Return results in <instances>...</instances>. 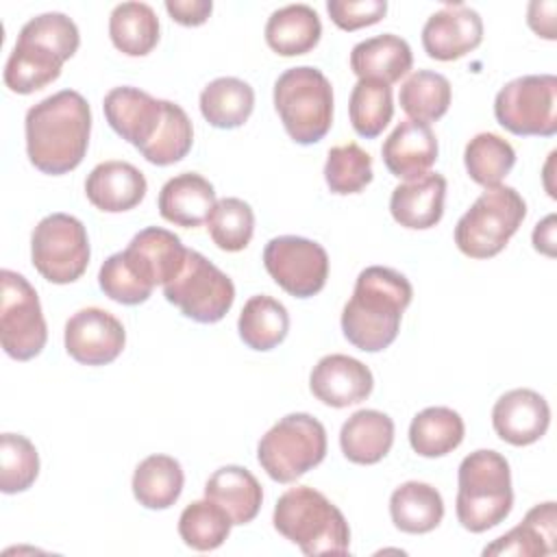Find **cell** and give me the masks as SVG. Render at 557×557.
<instances>
[{"mask_svg":"<svg viewBox=\"0 0 557 557\" xmlns=\"http://www.w3.org/2000/svg\"><path fill=\"white\" fill-rule=\"evenodd\" d=\"M65 350L83 366H107L120 357L126 344L122 322L100 309L85 307L65 322Z\"/></svg>","mask_w":557,"mask_h":557,"instance_id":"9a60e30c","label":"cell"},{"mask_svg":"<svg viewBox=\"0 0 557 557\" xmlns=\"http://www.w3.org/2000/svg\"><path fill=\"white\" fill-rule=\"evenodd\" d=\"M274 109L296 144H315L333 124L331 81L311 65L289 67L274 83Z\"/></svg>","mask_w":557,"mask_h":557,"instance_id":"8992f818","label":"cell"},{"mask_svg":"<svg viewBox=\"0 0 557 557\" xmlns=\"http://www.w3.org/2000/svg\"><path fill=\"white\" fill-rule=\"evenodd\" d=\"M527 215L524 198L509 185L485 189L455 226V244L470 259L496 257Z\"/></svg>","mask_w":557,"mask_h":557,"instance_id":"52a82bcc","label":"cell"},{"mask_svg":"<svg viewBox=\"0 0 557 557\" xmlns=\"http://www.w3.org/2000/svg\"><path fill=\"white\" fill-rule=\"evenodd\" d=\"M30 259L50 283L67 285L81 278L89 265V239L83 222L70 213L41 218L30 235Z\"/></svg>","mask_w":557,"mask_h":557,"instance_id":"9c48e42d","label":"cell"},{"mask_svg":"<svg viewBox=\"0 0 557 557\" xmlns=\"http://www.w3.org/2000/svg\"><path fill=\"white\" fill-rule=\"evenodd\" d=\"M215 202L218 200L213 185L196 172H183L172 176L161 187L157 200L161 218L185 228L207 224Z\"/></svg>","mask_w":557,"mask_h":557,"instance_id":"603a6c76","label":"cell"},{"mask_svg":"<svg viewBox=\"0 0 557 557\" xmlns=\"http://www.w3.org/2000/svg\"><path fill=\"white\" fill-rule=\"evenodd\" d=\"M413 65L409 44L392 33H383L359 41L350 50V70L359 81H379L392 85L400 81Z\"/></svg>","mask_w":557,"mask_h":557,"instance_id":"cb8c5ba5","label":"cell"},{"mask_svg":"<svg viewBox=\"0 0 557 557\" xmlns=\"http://www.w3.org/2000/svg\"><path fill=\"white\" fill-rule=\"evenodd\" d=\"M394 444V420L376 409L355 411L339 431V446L348 461L359 466L379 463Z\"/></svg>","mask_w":557,"mask_h":557,"instance_id":"d4e9b609","label":"cell"},{"mask_svg":"<svg viewBox=\"0 0 557 557\" xmlns=\"http://www.w3.org/2000/svg\"><path fill=\"white\" fill-rule=\"evenodd\" d=\"M463 420L450 407H426L409 424V444L420 457H444L463 442Z\"/></svg>","mask_w":557,"mask_h":557,"instance_id":"d6a6232c","label":"cell"},{"mask_svg":"<svg viewBox=\"0 0 557 557\" xmlns=\"http://www.w3.org/2000/svg\"><path fill=\"white\" fill-rule=\"evenodd\" d=\"M165 11L170 17L183 26H200L209 20L213 11L211 0H165Z\"/></svg>","mask_w":557,"mask_h":557,"instance_id":"f6af8a7d","label":"cell"},{"mask_svg":"<svg viewBox=\"0 0 557 557\" xmlns=\"http://www.w3.org/2000/svg\"><path fill=\"white\" fill-rule=\"evenodd\" d=\"M28 161L44 174H67L81 165L91 133V109L74 89H61L26 111Z\"/></svg>","mask_w":557,"mask_h":557,"instance_id":"6da1fadb","label":"cell"},{"mask_svg":"<svg viewBox=\"0 0 557 557\" xmlns=\"http://www.w3.org/2000/svg\"><path fill=\"white\" fill-rule=\"evenodd\" d=\"M263 265L274 283L289 296H315L329 278L326 250L307 237L281 235L265 244Z\"/></svg>","mask_w":557,"mask_h":557,"instance_id":"4fadbf2b","label":"cell"},{"mask_svg":"<svg viewBox=\"0 0 557 557\" xmlns=\"http://www.w3.org/2000/svg\"><path fill=\"white\" fill-rule=\"evenodd\" d=\"M533 246L546 257H555V215H546L533 228Z\"/></svg>","mask_w":557,"mask_h":557,"instance_id":"7dc6e473","label":"cell"},{"mask_svg":"<svg viewBox=\"0 0 557 557\" xmlns=\"http://www.w3.org/2000/svg\"><path fill=\"white\" fill-rule=\"evenodd\" d=\"M557 511L555 503H542L529 509L524 520L494 540L490 546L483 548V555H522V557H535V555H550L555 553L557 544Z\"/></svg>","mask_w":557,"mask_h":557,"instance_id":"4316f807","label":"cell"},{"mask_svg":"<svg viewBox=\"0 0 557 557\" xmlns=\"http://www.w3.org/2000/svg\"><path fill=\"white\" fill-rule=\"evenodd\" d=\"M255 109L252 87L235 76H220L200 91V113L215 128H239Z\"/></svg>","mask_w":557,"mask_h":557,"instance_id":"f546056e","label":"cell"},{"mask_svg":"<svg viewBox=\"0 0 557 557\" xmlns=\"http://www.w3.org/2000/svg\"><path fill=\"white\" fill-rule=\"evenodd\" d=\"M187 250L178 235L161 226H148L139 231L131 244L122 250L126 265L133 274L154 289L170 283L183 268Z\"/></svg>","mask_w":557,"mask_h":557,"instance_id":"2e32d148","label":"cell"},{"mask_svg":"<svg viewBox=\"0 0 557 557\" xmlns=\"http://www.w3.org/2000/svg\"><path fill=\"white\" fill-rule=\"evenodd\" d=\"M381 157L396 178L424 176L437 159V137L429 124L403 120L383 141Z\"/></svg>","mask_w":557,"mask_h":557,"instance_id":"ffe728a7","label":"cell"},{"mask_svg":"<svg viewBox=\"0 0 557 557\" xmlns=\"http://www.w3.org/2000/svg\"><path fill=\"white\" fill-rule=\"evenodd\" d=\"M322 35V22L309 4H287L265 22V41L281 57H298L311 52Z\"/></svg>","mask_w":557,"mask_h":557,"instance_id":"83f0119b","label":"cell"},{"mask_svg":"<svg viewBox=\"0 0 557 557\" xmlns=\"http://www.w3.org/2000/svg\"><path fill=\"white\" fill-rule=\"evenodd\" d=\"M146 189V176L128 161L98 163L85 181L87 200L104 213H122L137 207Z\"/></svg>","mask_w":557,"mask_h":557,"instance_id":"44dd1931","label":"cell"},{"mask_svg":"<svg viewBox=\"0 0 557 557\" xmlns=\"http://www.w3.org/2000/svg\"><path fill=\"white\" fill-rule=\"evenodd\" d=\"M492 424L503 442L511 446H529L546 433L550 424V407L542 394L518 387L494 403Z\"/></svg>","mask_w":557,"mask_h":557,"instance_id":"d6986e66","label":"cell"},{"mask_svg":"<svg viewBox=\"0 0 557 557\" xmlns=\"http://www.w3.org/2000/svg\"><path fill=\"white\" fill-rule=\"evenodd\" d=\"M494 115L513 135L553 137L557 133V76L527 74L509 81L496 94Z\"/></svg>","mask_w":557,"mask_h":557,"instance_id":"8fae6325","label":"cell"},{"mask_svg":"<svg viewBox=\"0 0 557 557\" xmlns=\"http://www.w3.org/2000/svg\"><path fill=\"white\" fill-rule=\"evenodd\" d=\"M109 37L126 57H146L159 41V17L146 2L115 4L109 15Z\"/></svg>","mask_w":557,"mask_h":557,"instance_id":"1f68e13d","label":"cell"},{"mask_svg":"<svg viewBox=\"0 0 557 557\" xmlns=\"http://www.w3.org/2000/svg\"><path fill=\"white\" fill-rule=\"evenodd\" d=\"M326 11L342 30H357L381 22L387 13L385 0H329Z\"/></svg>","mask_w":557,"mask_h":557,"instance_id":"ee69618b","label":"cell"},{"mask_svg":"<svg viewBox=\"0 0 557 557\" xmlns=\"http://www.w3.org/2000/svg\"><path fill=\"white\" fill-rule=\"evenodd\" d=\"M185 474L170 455H150L135 468L133 496L146 509H168L183 492Z\"/></svg>","mask_w":557,"mask_h":557,"instance_id":"4dcf8cb0","label":"cell"},{"mask_svg":"<svg viewBox=\"0 0 557 557\" xmlns=\"http://www.w3.org/2000/svg\"><path fill=\"white\" fill-rule=\"evenodd\" d=\"M555 11H557V4L553 0L544 2V0H533L529 4V11H527V22L529 26L544 39H555L557 37V30H555Z\"/></svg>","mask_w":557,"mask_h":557,"instance_id":"bcb514c9","label":"cell"},{"mask_svg":"<svg viewBox=\"0 0 557 557\" xmlns=\"http://www.w3.org/2000/svg\"><path fill=\"white\" fill-rule=\"evenodd\" d=\"M450 83L444 74L431 70L413 72L400 87V109L416 122H435L450 107Z\"/></svg>","mask_w":557,"mask_h":557,"instance_id":"e575fe53","label":"cell"},{"mask_svg":"<svg viewBox=\"0 0 557 557\" xmlns=\"http://www.w3.org/2000/svg\"><path fill=\"white\" fill-rule=\"evenodd\" d=\"M411 298L413 287L405 274L383 265L361 270L342 311L344 337L363 352L385 350L398 337Z\"/></svg>","mask_w":557,"mask_h":557,"instance_id":"7a4b0ae2","label":"cell"},{"mask_svg":"<svg viewBox=\"0 0 557 557\" xmlns=\"http://www.w3.org/2000/svg\"><path fill=\"white\" fill-rule=\"evenodd\" d=\"M272 522L305 555H346L350 548V529L344 513L309 485H296L281 494Z\"/></svg>","mask_w":557,"mask_h":557,"instance_id":"277c9868","label":"cell"},{"mask_svg":"<svg viewBox=\"0 0 557 557\" xmlns=\"http://www.w3.org/2000/svg\"><path fill=\"white\" fill-rule=\"evenodd\" d=\"M374 379L366 363L355 357L333 352L322 357L309 376L311 394L335 409H344L366 400L372 394Z\"/></svg>","mask_w":557,"mask_h":557,"instance_id":"ac0fdd59","label":"cell"},{"mask_svg":"<svg viewBox=\"0 0 557 557\" xmlns=\"http://www.w3.org/2000/svg\"><path fill=\"white\" fill-rule=\"evenodd\" d=\"M194 144V126L187 117L185 109L170 100L168 104V117L154 137V141L141 152L146 161L154 165H172L187 157Z\"/></svg>","mask_w":557,"mask_h":557,"instance_id":"b9f144b4","label":"cell"},{"mask_svg":"<svg viewBox=\"0 0 557 557\" xmlns=\"http://www.w3.org/2000/svg\"><path fill=\"white\" fill-rule=\"evenodd\" d=\"M324 181L333 194H359L372 181V157L355 141L333 146L326 154Z\"/></svg>","mask_w":557,"mask_h":557,"instance_id":"ab89813d","label":"cell"},{"mask_svg":"<svg viewBox=\"0 0 557 557\" xmlns=\"http://www.w3.org/2000/svg\"><path fill=\"white\" fill-rule=\"evenodd\" d=\"M205 498L220 505L233 524H248L261 509L263 490L250 470L242 466H222L207 479Z\"/></svg>","mask_w":557,"mask_h":557,"instance_id":"484cf974","label":"cell"},{"mask_svg":"<svg viewBox=\"0 0 557 557\" xmlns=\"http://www.w3.org/2000/svg\"><path fill=\"white\" fill-rule=\"evenodd\" d=\"M237 331L248 348L272 350L287 337L289 313L276 298L259 294L246 300L237 320Z\"/></svg>","mask_w":557,"mask_h":557,"instance_id":"836d02e7","label":"cell"},{"mask_svg":"<svg viewBox=\"0 0 557 557\" xmlns=\"http://www.w3.org/2000/svg\"><path fill=\"white\" fill-rule=\"evenodd\" d=\"M233 527L228 513L213 500L189 503L178 518V535L194 550H215L224 544Z\"/></svg>","mask_w":557,"mask_h":557,"instance_id":"8d00e7d4","label":"cell"},{"mask_svg":"<svg viewBox=\"0 0 557 557\" xmlns=\"http://www.w3.org/2000/svg\"><path fill=\"white\" fill-rule=\"evenodd\" d=\"M483 39L481 15L466 4H446L422 26L424 52L435 61H455L474 50Z\"/></svg>","mask_w":557,"mask_h":557,"instance_id":"e0dca14e","label":"cell"},{"mask_svg":"<svg viewBox=\"0 0 557 557\" xmlns=\"http://www.w3.org/2000/svg\"><path fill=\"white\" fill-rule=\"evenodd\" d=\"M348 115L357 135L366 139L379 137L394 115L392 87L379 81H357L350 91Z\"/></svg>","mask_w":557,"mask_h":557,"instance_id":"74e56055","label":"cell"},{"mask_svg":"<svg viewBox=\"0 0 557 557\" xmlns=\"http://www.w3.org/2000/svg\"><path fill=\"white\" fill-rule=\"evenodd\" d=\"M457 520L472 533L500 524L513 505L509 461L496 450H474L459 463L457 472Z\"/></svg>","mask_w":557,"mask_h":557,"instance_id":"5b68a950","label":"cell"},{"mask_svg":"<svg viewBox=\"0 0 557 557\" xmlns=\"http://www.w3.org/2000/svg\"><path fill=\"white\" fill-rule=\"evenodd\" d=\"M39 474V455L35 444L20 433L0 437V490L17 494L28 490Z\"/></svg>","mask_w":557,"mask_h":557,"instance_id":"60d3db41","label":"cell"},{"mask_svg":"<svg viewBox=\"0 0 557 557\" xmlns=\"http://www.w3.org/2000/svg\"><path fill=\"white\" fill-rule=\"evenodd\" d=\"M98 285L104 292V296H109L120 305L146 302L152 294V289L146 287L126 265L122 252H115L104 259L98 272Z\"/></svg>","mask_w":557,"mask_h":557,"instance_id":"7bdbcfd3","label":"cell"},{"mask_svg":"<svg viewBox=\"0 0 557 557\" xmlns=\"http://www.w3.org/2000/svg\"><path fill=\"white\" fill-rule=\"evenodd\" d=\"M170 100L152 98L148 91L137 87H113L104 100L102 111L109 126L139 152H144L159 135L168 117Z\"/></svg>","mask_w":557,"mask_h":557,"instance_id":"5bb4252c","label":"cell"},{"mask_svg":"<svg viewBox=\"0 0 557 557\" xmlns=\"http://www.w3.org/2000/svg\"><path fill=\"white\" fill-rule=\"evenodd\" d=\"M463 163L468 176L490 189L500 185L503 178L511 172L516 163V150L496 133H479L466 144Z\"/></svg>","mask_w":557,"mask_h":557,"instance_id":"d590c367","label":"cell"},{"mask_svg":"<svg viewBox=\"0 0 557 557\" xmlns=\"http://www.w3.org/2000/svg\"><path fill=\"white\" fill-rule=\"evenodd\" d=\"M165 300L200 324L220 322L235 300L233 281L198 250H187L181 272L163 285Z\"/></svg>","mask_w":557,"mask_h":557,"instance_id":"30bf717a","label":"cell"},{"mask_svg":"<svg viewBox=\"0 0 557 557\" xmlns=\"http://www.w3.org/2000/svg\"><path fill=\"white\" fill-rule=\"evenodd\" d=\"M326 455V431L309 413H287L257 446V461L270 479L294 483L298 476L322 463Z\"/></svg>","mask_w":557,"mask_h":557,"instance_id":"ba28073f","label":"cell"},{"mask_svg":"<svg viewBox=\"0 0 557 557\" xmlns=\"http://www.w3.org/2000/svg\"><path fill=\"white\" fill-rule=\"evenodd\" d=\"M81 35L65 13L30 17L7 59L4 85L15 94H33L59 78L61 67L78 50Z\"/></svg>","mask_w":557,"mask_h":557,"instance_id":"3957f363","label":"cell"},{"mask_svg":"<svg viewBox=\"0 0 557 557\" xmlns=\"http://www.w3.org/2000/svg\"><path fill=\"white\" fill-rule=\"evenodd\" d=\"M0 339L4 352L15 361L37 357L48 339V326L41 313V302L26 276L2 270L0 272Z\"/></svg>","mask_w":557,"mask_h":557,"instance_id":"7c38bea8","label":"cell"},{"mask_svg":"<svg viewBox=\"0 0 557 557\" xmlns=\"http://www.w3.org/2000/svg\"><path fill=\"white\" fill-rule=\"evenodd\" d=\"M444 198L446 178L437 172H426L424 176L405 181L394 187L389 198V213L400 226L424 231L442 220Z\"/></svg>","mask_w":557,"mask_h":557,"instance_id":"7402d4cb","label":"cell"},{"mask_svg":"<svg viewBox=\"0 0 557 557\" xmlns=\"http://www.w3.org/2000/svg\"><path fill=\"white\" fill-rule=\"evenodd\" d=\"M389 516L394 527L403 533H429L444 518L442 494L429 483L407 481L392 492Z\"/></svg>","mask_w":557,"mask_h":557,"instance_id":"f1b7e54d","label":"cell"},{"mask_svg":"<svg viewBox=\"0 0 557 557\" xmlns=\"http://www.w3.org/2000/svg\"><path fill=\"white\" fill-rule=\"evenodd\" d=\"M209 235L220 250H244L255 233V213L242 198H222L215 202L209 220Z\"/></svg>","mask_w":557,"mask_h":557,"instance_id":"f35d334b","label":"cell"}]
</instances>
